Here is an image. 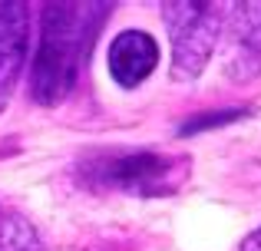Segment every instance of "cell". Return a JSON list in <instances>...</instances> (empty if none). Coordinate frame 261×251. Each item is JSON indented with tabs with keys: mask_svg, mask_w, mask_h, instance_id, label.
<instances>
[{
	"mask_svg": "<svg viewBox=\"0 0 261 251\" xmlns=\"http://www.w3.org/2000/svg\"><path fill=\"white\" fill-rule=\"evenodd\" d=\"M109 13L113 4L96 0L40 7V40L30 60V99L37 106H60L70 99Z\"/></svg>",
	"mask_w": 261,
	"mask_h": 251,
	"instance_id": "cell-1",
	"label": "cell"
},
{
	"mask_svg": "<svg viewBox=\"0 0 261 251\" xmlns=\"http://www.w3.org/2000/svg\"><path fill=\"white\" fill-rule=\"evenodd\" d=\"M192 175L189 155L159 149H89L76 159L73 179L89 192H119L133 199L175 195Z\"/></svg>",
	"mask_w": 261,
	"mask_h": 251,
	"instance_id": "cell-2",
	"label": "cell"
},
{
	"mask_svg": "<svg viewBox=\"0 0 261 251\" xmlns=\"http://www.w3.org/2000/svg\"><path fill=\"white\" fill-rule=\"evenodd\" d=\"M172 43V66L169 76L175 83H192L205 73L208 60L225 30L228 4H208V0H166L159 7Z\"/></svg>",
	"mask_w": 261,
	"mask_h": 251,
	"instance_id": "cell-3",
	"label": "cell"
},
{
	"mask_svg": "<svg viewBox=\"0 0 261 251\" xmlns=\"http://www.w3.org/2000/svg\"><path fill=\"white\" fill-rule=\"evenodd\" d=\"M228 13L225 73L231 83H251L261 76V4H228Z\"/></svg>",
	"mask_w": 261,
	"mask_h": 251,
	"instance_id": "cell-4",
	"label": "cell"
},
{
	"mask_svg": "<svg viewBox=\"0 0 261 251\" xmlns=\"http://www.w3.org/2000/svg\"><path fill=\"white\" fill-rule=\"evenodd\" d=\"M27 53H30V7L20 0H0V113L10 106Z\"/></svg>",
	"mask_w": 261,
	"mask_h": 251,
	"instance_id": "cell-5",
	"label": "cell"
},
{
	"mask_svg": "<svg viewBox=\"0 0 261 251\" xmlns=\"http://www.w3.org/2000/svg\"><path fill=\"white\" fill-rule=\"evenodd\" d=\"M109 79L122 90H136L142 86L159 66V40L146 30H122L109 40L106 53Z\"/></svg>",
	"mask_w": 261,
	"mask_h": 251,
	"instance_id": "cell-6",
	"label": "cell"
},
{
	"mask_svg": "<svg viewBox=\"0 0 261 251\" xmlns=\"http://www.w3.org/2000/svg\"><path fill=\"white\" fill-rule=\"evenodd\" d=\"M0 251H46L37 225L20 212H0Z\"/></svg>",
	"mask_w": 261,
	"mask_h": 251,
	"instance_id": "cell-7",
	"label": "cell"
},
{
	"mask_svg": "<svg viewBox=\"0 0 261 251\" xmlns=\"http://www.w3.org/2000/svg\"><path fill=\"white\" fill-rule=\"evenodd\" d=\"M245 116H248L245 106H228V109H215V113H198V116L185 119V123L175 129V135H178V139H185V135H198V132H208V129L231 126V123H238V119H245Z\"/></svg>",
	"mask_w": 261,
	"mask_h": 251,
	"instance_id": "cell-8",
	"label": "cell"
},
{
	"mask_svg": "<svg viewBox=\"0 0 261 251\" xmlns=\"http://www.w3.org/2000/svg\"><path fill=\"white\" fill-rule=\"evenodd\" d=\"M238 251H261V225L255 228V232H248L242 238V245H238Z\"/></svg>",
	"mask_w": 261,
	"mask_h": 251,
	"instance_id": "cell-9",
	"label": "cell"
}]
</instances>
